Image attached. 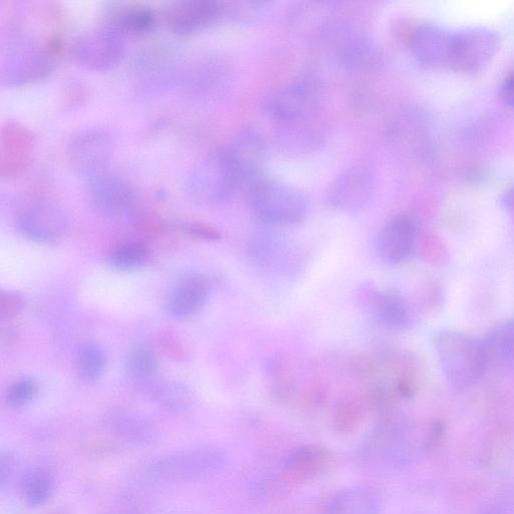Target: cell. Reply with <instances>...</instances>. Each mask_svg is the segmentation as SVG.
I'll return each instance as SVG.
<instances>
[{
	"label": "cell",
	"mask_w": 514,
	"mask_h": 514,
	"mask_svg": "<svg viewBox=\"0 0 514 514\" xmlns=\"http://www.w3.org/2000/svg\"><path fill=\"white\" fill-rule=\"evenodd\" d=\"M63 50L59 35L43 40L13 35L2 50L0 59V83L3 87H20L47 77Z\"/></svg>",
	"instance_id": "cell-1"
},
{
	"label": "cell",
	"mask_w": 514,
	"mask_h": 514,
	"mask_svg": "<svg viewBox=\"0 0 514 514\" xmlns=\"http://www.w3.org/2000/svg\"><path fill=\"white\" fill-rule=\"evenodd\" d=\"M434 349L447 382L455 390L471 388L488 368L481 341L469 335L442 331L434 339Z\"/></svg>",
	"instance_id": "cell-2"
},
{
	"label": "cell",
	"mask_w": 514,
	"mask_h": 514,
	"mask_svg": "<svg viewBox=\"0 0 514 514\" xmlns=\"http://www.w3.org/2000/svg\"><path fill=\"white\" fill-rule=\"evenodd\" d=\"M250 188L251 211L263 224L290 227L307 219L310 211L309 200L298 188L266 179Z\"/></svg>",
	"instance_id": "cell-3"
},
{
	"label": "cell",
	"mask_w": 514,
	"mask_h": 514,
	"mask_svg": "<svg viewBox=\"0 0 514 514\" xmlns=\"http://www.w3.org/2000/svg\"><path fill=\"white\" fill-rule=\"evenodd\" d=\"M243 185L227 148L201 159L186 178L190 198L202 205H216L229 200Z\"/></svg>",
	"instance_id": "cell-4"
},
{
	"label": "cell",
	"mask_w": 514,
	"mask_h": 514,
	"mask_svg": "<svg viewBox=\"0 0 514 514\" xmlns=\"http://www.w3.org/2000/svg\"><path fill=\"white\" fill-rule=\"evenodd\" d=\"M499 35L490 29L475 27L453 33L449 68L463 75L483 70L497 54Z\"/></svg>",
	"instance_id": "cell-5"
},
{
	"label": "cell",
	"mask_w": 514,
	"mask_h": 514,
	"mask_svg": "<svg viewBox=\"0 0 514 514\" xmlns=\"http://www.w3.org/2000/svg\"><path fill=\"white\" fill-rule=\"evenodd\" d=\"M224 463L220 452L199 448L183 450L162 456L146 468L149 477L166 482L186 481L207 476Z\"/></svg>",
	"instance_id": "cell-6"
},
{
	"label": "cell",
	"mask_w": 514,
	"mask_h": 514,
	"mask_svg": "<svg viewBox=\"0 0 514 514\" xmlns=\"http://www.w3.org/2000/svg\"><path fill=\"white\" fill-rule=\"evenodd\" d=\"M125 52L124 38L105 25L80 35L70 48L78 65L95 72L114 69L122 62Z\"/></svg>",
	"instance_id": "cell-7"
},
{
	"label": "cell",
	"mask_w": 514,
	"mask_h": 514,
	"mask_svg": "<svg viewBox=\"0 0 514 514\" xmlns=\"http://www.w3.org/2000/svg\"><path fill=\"white\" fill-rule=\"evenodd\" d=\"M113 154L114 141L111 134L97 127L76 132L67 145L70 166L88 179L108 171Z\"/></svg>",
	"instance_id": "cell-8"
},
{
	"label": "cell",
	"mask_w": 514,
	"mask_h": 514,
	"mask_svg": "<svg viewBox=\"0 0 514 514\" xmlns=\"http://www.w3.org/2000/svg\"><path fill=\"white\" fill-rule=\"evenodd\" d=\"M17 227L27 238L51 243L61 239L69 227V218L64 209L50 201H37L20 211Z\"/></svg>",
	"instance_id": "cell-9"
},
{
	"label": "cell",
	"mask_w": 514,
	"mask_h": 514,
	"mask_svg": "<svg viewBox=\"0 0 514 514\" xmlns=\"http://www.w3.org/2000/svg\"><path fill=\"white\" fill-rule=\"evenodd\" d=\"M374 190L373 174L364 167H354L333 181L327 191V203L339 211L356 212L370 202Z\"/></svg>",
	"instance_id": "cell-10"
},
{
	"label": "cell",
	"mask_w": 514,
	"mask_h": 514,
	"mask_svg": "<svg viewBox=\"0 0 514 514\" xmlns=\"http://www.w3.org/2000/svg\"><path fill=\"white\" fill-rule=\"evenodd\" d=\"M89 196L93 205L102 214L118 218L130 214L136 204L132 186L109 171L89 179Z\"/></svg>",
	"instance_id": "cell-11"
},
{
	"label": "cell",
	"mask_w": 514,
	"mask_h": 514,
	"mask_svg": "<svg viewBox=\"0 0 514 514\" xmlns=\"http://www.w3.org/2000/svg\"><path fill=\"white\" fill-rule=\"evenodd\" d=\"M222 13V6L213 0H183L167 9L165 20L174 34L190 36L213 26Z\"/></svg>",
	"instance_id": "cell-12"
},
{
	"label": "cell",
	"mask_w": 514,
	"mask_h": 514,
	"mask_svg": "<svg viewBox=\"0 0 514 514\" xmlns=\"http://www.w3.org/2000/svg\"><path fill=\"white\" fill-rule=\"evenodd\" d=\"M418 237L417 223L413 217L400 214L391 218L377 238V250L381 260L391 266L407 261Z\"/></svg>",
	"instance_id": "cell-13"
},
{
	"label": "cell",
	"mask_w": 514,
	"mask_h": 514,
	"mask_svg": "<svg viewBox=\"0 0 514 514\" xmlns=\"http://www.w3.org/2000/svg\"><path fill=\"white\" fill-rule=\"evenodd\" d=\"M35 149L33 133L15 121H7L0 132V175L18 176L29 165Z\"/></svg>",
	"instance_id": "cell-14"
},
{
	"label": "cell",
	"mask_w": 514,
	"mask_h": 514,
	"mask_svg": "<svg viewBox=\"0 0 514 514\" xmlns=\"http://www.w3.org/2000/svg\"><path fill=\"white\" fill-rule=\"evenodd\" d=\"M453 33L434 25L422 24L414 31L409 47L416 61L430 69L449 68Z\"/></svg>",
	"instance_id": "cell-15"
},
{
	"label": "cell",
	"mask_w": 514,
	"mask_h": 514,
	"mask_svg": "<svg viewBox=\"0 0 514 514\" xmlns=\"http://www.w3.org/2000/svg\"><path fill=\"white\" fill-rule=\"evenodd\" d=\"M227 150L243 184L252 187L264 179L262 176L267 160V148L260 135L246 131L240 134Z\"/></svg>",
	"instance_id": "cell-16"
},
{
	"label": "cell",
	"mask_w": 514,
	"mask_h": 514,
	"mask_svg": "<svg viewBox=\"0 0 514 514\" xmlns=\"http://www.w3.org/2000/svg\"><path fill=\"white\" fill-rule=\"evenodd\" d=\"M210 293L208 281L196 274L183 277L172 290L168 312L177 320L189 319L206 305Z\"/></svg>",
	"instance_id": "cell-17"
},
{
	"label": "cell",
	"mask_w": 514,
	"mask_h": 514,
	"mask_svg": "<svg viewBox=\"0 0 514 514\" xmlns=\"http://www.w3.org/2000/svg\"><path fill=\"white\" fill-rule=\"evenodd\" d=\"M157 25V16L148 6L140 4L123 5L113 9L105 26L120 36L138 37L150 33Z\"/></svg>",
	"instance_id": "cell-18"
},
{
	"label": "cell",
	"mask_w": 514,
	"mask_h": 514,
	"mask_svg": "<svg viewBox=\"0 0 514 514\" xmlns=\"http://www.w3.org/2000/svg\"><path fill=\"white\" fill-rule=\"evenodd\" d=\"M174 59L172 53L165 48H153L145 52L136 63V74L144 87L158 89L173 82Z\"/></svg>",
	"instance_id": "cell-19"
},
{
	"label": "cell",
	"mask_w": 514,
	"mask_h": 514,
	"mask_svg": "<svg viewBox=\"0 0 514 514\" xmlns=\"http://www.w3.org/2000/svg\"><path fill=\"white\" fill-rule=\"evenodd\" d=\"M368 302L376 319L391 329H404L411 323L410 308L405 299L392 292H370Z\"/></svg>",
	"instance_id": "cell-20"
},
{
	"label": "cell",
	"mask_w": 514,
	"mask_h": 514,
	"mask_svg": "<svg viewBox=\"0 0 514 514\" xmlns=\"http://www.w3.org/2000/svg\"><path fill=\"white\" fill-rule=\"evenodd\" d=\"M481 343L488 367L512 364L514 362V320L491 330Z\"/></svg>",
	"instance_id": "cell-21"
},
{
	"label": "cell",
	"mask_w": 514,
	"mask_h": 514,
	"mask_svg": "<svg viewBox=\"0 0 514 514\" xmlns=\"http://www.w3.org/2000/svg\"><path fill=\"white\" fill-rule=\"evenodd\" d=\"M310 91L304 83H296L280 91L271 102L272 115L283 122H294L306 113Z\"/></svg>",
	"instance_id": "cell-22"
},
{
	"label": "cell",
	"mask_w": 514,
	"mask_h": 514,
	"mask_svg": "<svg viewBox=\"0 0 514 514\" xmlns=\"http://www.w3.org/2000/svg\"><path fill=\"white\" fill-rule=\"evenodd\" d=\"M327 453L317 446L296 449L287 460L286 473L293 482H301L319 473L327 463Z\"/></svg>",
	"instance_id": "cell-23"
},
{
	"label": "cell",
	"mask_w": 514,
	"mask_h": 514,
	"mask_svg": "<svg viewBox=\"0 0 514 514\" xmlns=\"http://www.w3.org/2000/svg\"><path fill=\"white\" fill-rule=\"evenodd\" d=\"M381 54L369 41L357 40L349 44L341 55V63L349 70L365 71L380 64Z\"/></svg>",
	"instance_id": "cell-24"
},
{
	"label": "cell",
	"mask_w": 514,
	"mask_h": 514,
	"mask_svg": "<svg viewBox=\"0 0 514 514\" xmlns=\"http://www.w3.org/2000/svg\"><path fill=\"white\" fill-rule=\"evenodd\" d=\"M106 363L107 357L102 346L97 343H87L78 355V373L84 382L95 383L103 376Z\"/></svg>",
	"instance_id": "cell-25"
},
{
	"label": "cell",
	"mask_w": 514,
	"mask_h": 514,
	"mask_svg": "<svg viewBox=\"0 0 514 514\" xmlns=\"http://www.w3.org/2000/svg\"><path fill=\"white\" fill-rule=\"evenodd\" d=\"M152 400L161 408L169 412H182L191 404L189 390L176 383H163L150 390Z\"/></svg>",
	"instance_id": "cell-26"
},
{
	"label": "cell",
	"mask_w": 514,
	"mask_h": 514,
	"mask_svg": "<svg viewBox=\"0 0 514 514\" xmlns=\"http://www.w3.org/2000/svg\"><path fill=\"white\" fill-rule=\"evenodd\" d=\"M150 259L149 248L141 242H130L117 248L111 256L112 267L121 272L143 268Z\"/></svg>",
	"instance_id": "cell-27"
},
{
	"label": "cell",
	"mask_w": 514,
	"mask_h": 514,
	"mask_svg": "<svg viewBox=\"0 0 514 514\" xmlns=\"http://www.w3.org/2000/svg\"><path fill=\"white\" fill-rule=\"evenodd\" d=\"M364 410V403L359 397L349 396L342 399L335 408L333 425L339 433H350L359 424Z\"/></svg>",
	"instance_id": "cell-28"
},
{
	"label": "cell",
	"mask_w": 514,
	"mask_h": 514,
	"mask_svg": "<svg viewBox=\"0 0 514 514\" xmlns=\"http://www.w3.org/2000/svg\"><path fill=\"white\" fill-rule=\"evenodd\" d=\"M126 368L130 376L134 379H148L157 372V357L154 351L148 346L138 345L129 353Z\"/></svg>",
	"instance_id": "cell-29"
},
{
	"label": "cell",
	"mask_w": 514,
	"mask_h": 514,
	"mask_svg": "<svg viewBox=\"0 0 514 514\" xmlns=\"http://www.w3.org/2000/svg\"><path fill=\"white\" fill-rule=\"evenodd\" d=\"M54 482L51 475L44 470L31 472L24 481V495L29 504L43 505L51 497Z\"/></svg>",
	"instance_id": "cell-30"
},
{
	"label": "cell",
	"mask_w": 514,
	"mask_h": 514,
	"mask_svg": "<svg viewBox=\"0 0 514 514\" xmlns=\"http://www.w3.org/2000/svg\"><path fill=\"white\" fill-rule=\"evenodd\" d=\"M111 427L117 434L136 442H145L151 437L150 425L130 413H119L113 416Z\"/></svg>",
	"instance_id": "cell-31"
},
{
	"label": "cell",
	"mask_w": 514,
	"mask_h": 514,
	"mask_svg": "<svg viewBox=\"0 0 514 514\" xmlns=\"http://www.w3.org/2000/svg\"><path fill=\"white\" fill-rule=\"evenodd\" d=\"M39 392V384L34 378H23L17 381L8 392V402L14 407H22L31 403Z\"/></svg>",
	"instance_id": "cell-32"
},
{
	"label": "cell",
	"mask_w": 514,
	"mask_h": 514,
	"mask_svg": "<svg viewBox=\"0 0 514 514\" xmlns=\"http://www.w3.org/2000/svg\"><path fill=\"white\" fill-rule=\"evenodd\" d=\"M25 308V301L17 293L3 292L0 295V318L4 321L17 318Z\"/></svg>",
	"instance_id": "cell-33"
},
{
	"label": "cell",
	"mask_w": 514,
	"mask_h": 514,
	"mask_svg": "<svg viewBox=\"0 0 514 514\" xmlns=\"http://www.w3.org/2000/svg\"><path fill=\"white\" fill-rule=\"evenodd\" d=\"M475 514H514V493H506L485 502Z\"/></svg>",
	"instance_id": "cell-34"
},
{
	"label": "cell",
	"mask_w": 514,
	"mask_h": 514,
	"mask_svg": "<svg viewBox=\"0 0 514 514\" xmlns=\"http://www.w3.org/2000/svg\"><path fill=\"white\" fill-rule=\"evenodd\" d=\"M182 228L190 235L200 239L218 240L221 238V234L217 229L202 222H184L182 223Z\"/></svg>",
	"instance_id": "cell-35"
},
{
	"label": "cell",
	"mask_w": 514,
	"mask_h": 514,
	"mask_svg": "<svg viewBox=\"0 0 514 514\" xmlns=\"http://www.w3.org/2000/svg\"><path fill=\"white\" fill-rule=\"evenodd\" d=\"M499 98L505 105L514 109V71L508 74L501 82Z\"/></svg>",
	"instance_id": "cell-36"
},
{
	"label": "cell",
	"mask_w": 514,
	"mask_h": 514,
	"mask_svg": "<svg viewBox=\"0 0 514 514\" xmlns=\"http://www.w3.org/2000/svg\"><path fill=\"white\" fill-rule=\"evenodd\" d=\"M501 204L514 224V185L505 190L501 197Z\"/></svg>",
	"instance_id": "cell-37"
}]
</instances>
